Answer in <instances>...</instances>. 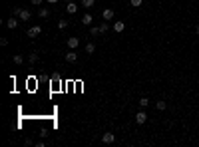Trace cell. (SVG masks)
I'll use <instances>...</instances> for the list:
<instances>
[{
    "instance_id": "obj_21",
    "label": "cell",
    "mask_w": 199,
    "mask_h": 147,
    "mask_svg": "<svg viewBox=\"0 0 199 147\" xmlns=\"http://www.w3.org/2000/svg\"><path fill=\"white\" fill-rule=\"evenodd\" d=\"M100 32H102V34H106V32H107V20L100 24Z\"/></svg>"
},
{
    "instance_id": "obj_8",
    "label": "cell",
    "mask_w": 199,
    "mask_h": 147,
    "mask_svg": "<svg viewBox=\"0 0 199 147\" xmlns=\"http://www.w3.org/2000/svg\"><path fill=\"white\" fill-rule=\"evenodd\" d=\"M102 18L107 20V22H110V20H114V10H112V8H106L104 12H102Z\"/></svg>"
},
{
    "instance_id": "obj_16",
    "label": "cell",
    "mask_w": 199,
    "mask_h": 147,
    "mask_svg": "<svg viewBox=\"0 0 199 147\" xmlns=\"http://www.w3.org/2000/svg\"><path fill=\"white\" fill-rule=\"evenodd\" d=\"M102 32H100V26H92L90 28V36H100Z\"/></svg>"
},
{
    "instance_id": "obj_15",
    "label": "cell",
    "mask_w": 199,
    "mask_h": 147,
    "mask_svg": "<svg viewBox=\"0 0 199 147\" xmlns=\"http://www.w3.org/2000/svg\"><path fill=\"white\" fill-rule=\"evenodd\" d=\"M94 4H96V0H82V6H84V8H88V10L92 8Z\"/></svg>"
},
{
    "instance_id": "obj_6",
    "label": "cell",
    "mask_w": 199,
    "mask_h": 147,
    "mask_svg": "<svg viewBox=\"0 0 199 147\" xmlns=\"http://www.w3.org/2000/svg\"><path fill=\"white\" fill-rule=\"evenodd\" d=\"M136 121H137V125H143V123L147 121V113H146V111H137Z\"/></svg>"
},
{
    "instance_id": "obj_9",
    "label": "cell",
    "mask_w": 199,
    "mask_h": 147,
    "mask_svg": "<svg viewBox=\"0 0 199 147\" xmlns=\"http://www.w3.org/2000/svg\"><path fill=\"white\" fill-rule=\"evenodd\" d=\"M76 10H78L76 2H74V0H70V2L66 4V12H68V14H76Z\"/></svg>"
},
{
    "instance_id": "obj_4",
    "label": "cell",
    "mask_w": 199,
    "mask_h": 147,
    "mask_svg": "<svg viewBox=\"0 0 199 147\" xmlns=\"http://www.w3.org/2000/svg\"><path fill=\"white\" fill-rule=\"evenodd\" d=\"M18 18H20V22H28V20L32 18L30 10H26V8H22V10H20V14H18Z\"/></svg>"
},
{
    "instance_id": "obj_12",
    "label": "cell",
    "mask_w": 199,
    "mask_h": 147,
    "mask_svg": "<svg viewBox=\"0 0 199 147\" xmlns=\"http://www.w3.org/2000/svg\"><path fill=\"white\" fill-rule=\"evenodd\" d=\"M94 20H92V14H84L82 16V24H86V26H90Z\"/></svg>"
},
{
    "instance_id": "obj_20",
    "label": "cell",
    "mask_w": 199,
    "mask_h": 147,
    "mask_svg": "<svg viewBox=\"0 0 199 147\" xmlns=\"http://www.w3.org/2000/svg\"><path fill=\"white\" fill-rule=\"evenodd\" d=\"M68 24H70L68 20H60V22H58V28H60V30H66V28H68Z\"/></svg>"
},
{
    "instance_id": "obj_11",
    "label": "cell",
    "mask_w": 199,
    "mask_h": 147,
    "mask_svg": "<svg viewBox=\"0 0 199 147\" xmlns=\"http://www.w3.org/2000/svg\"><path fill=\"white\" fill-rule=\"evenodd\" d=\"M114 30L117 32V34H122V32L126 30V24H123V22H116V24H114Z\"/></svg>"
},
{
    "instance_id": "obj_18",
    "label": "cell",
    "mask_w": 199,
    "mask_h": 147,
    "mask_svg": "<svg viewBox=\"0 0 199 147\" xmlns=\"http://www.w3.org/2000/svg\"><path fill=\"white\" fill-rule=\"evenodd\" d=\"M96 52V46L90 42V44H86V54H94Z\"/></svg>"
},
{
    "instance_id": "obj_3",
    "label": "cell",
    "mask_w": 199,
    "mask_h": 147,
    "mask_svg": "<svg viewBox=\"0 0 199 147\" xmlns=\"http://www.w3.org/2000/svg\"><path fill=\"white\" fill-rule=\"evenodd\" d=\"M40 32H42L40 26H32V28H28V32H26V34H28V38H38Z\"/></svg>"
},
{
    "instance_id": "obj_10",
    "label": "cell",
    "mask_w": 199,
    "mask_h": 147,
    "mask_svg": "<svg viewBox=\"0 0 199 147\" xmlns=\"http://www.w3.org/2000/svg\"><path fill=\"white\" fill-rule=\"evenodd\" d=\"M12 62L16 64V66H22V64H24V58L20 56V54H14V56H12Z\"/></svg>"
},
{
    "instance_id": "obj_7",
    "label": "cell",
    "mask_w": 199,
    "mask_h": 147,
    "mask_svg": "<svg viewBox=\"0 0 199 147\" xmlns=\"http://www.w3.org/2000/svg\"><path fill=\"white\" fill-rule=\"evenodd\" d=\"M102 141H104V143H107V145H110V143H114V141H116V135L107 131V133H104V135H102Z\"/></svg>"
},
{
    "instance_id": "obj_24",
    "label": "cell",
    "mask_w": 199,
    "mask_h": 147,
    "mask_svg": "<svg viewBox=\"0 0 199 147\" xmlns=\"http://www.w3.org/2000/svg\"><path fill=\"white\" fill-rule=\"evenodd\" d=\"M30 2L34 4V6H40V4H42V0H30Z\"/></svg>"
},
{
    "instance_id": "obj_1",
    "label": "cell",
    "mask_w": 199,
    "mask_h": 147,
    "mask_svg": "<svg viewBox=\"0 0 199 147\" xmlns=\"http://www.w3.org/2000/svg\"><path fill=\"white\" fill-rule=\"evenodd\" d=\"M18 24H20V18L18 16H10V18L6 20V26L10 30H14V28H18Z\"/></svg>"
},
{
    "instance_id": "obj_17",
    "label": "cell",
    "mask_w": 199,
    "mask_h": 147,
    "mask_svg": "<svg viewBox=\"0 0 199 147\" xmlns=\"http://www.w3.org/2000/svg\"><path fill=\"white\" fill-rule=\"evenodd\" d=\"M155 107H157V110H159V111H163V110H165V107H167V103H165V101H161V100H159V101H155Z\"/></svg>"
},
{
    "instance_id": "obj_14",
    "label": "cell",
    "mask_w": 199,
    "mask_h": 147,
    "mask_svg": "<svg viewBox=\"0 0 199 147\" xmlns=\"http://www.w3.org/2000/svg\"><path fill=\"white\" fill-rule=\"evenodd\" d=\"M38 16H40V18H48V16H50V10H48V8H40Z\"/></svg>"
},
{
    "instance_id": "obj_25",
    "label": "cell",
    "mask_w": 199,
    "mask_h": 147,
    "mask_svg": "<svg viewBox=\"0 0 199 147\" xmlns=\"http://www.w3.org/2000/svg\"><path fill=\"white\" fill-rule=\"evenodd\" d=\"M58 2V0H48V4H56Z\"/></svg>"
},
{
    "instance_id": "obj_2",
    "label": "cell",
    "mask_w": 199,
    "mask_h": 147,
    "mask_svg": "<svg viewBox=\"0 0 199 147\" xmlns=\"http://www.w3.org/2000/svg\"><path fill=\"white\" fill-rule=\"evenodd\" d=\"M64 58H66V62H70V64L78 62V54H76V50H70V52H66V54H64Z\"/></svg>"
},
{
    "instance_id": "obj_13",
    "label": "cell",
    "mask_w": 199,
    "mask_h": 147,
    "mask_svg": "<svg viewBox=\"0 0 199 147\" xmlns=\"http://www.w3.org/2000/svg\"><path fill=\"white\" fill-rule=\"evenodd\" d=\"M28 62H30V64H36V62H38V52H30V54H28Z\"/></svg>"
},
{
    "instance_id": "obj_23",
    "label": "cell",
    "mask_w": 199,
    "mask_h": 147,
    "mask_svg": "<svg viewBox=\"0 0 199 147\" xmlns=\"http://www.w3.org/2000/svg\"><path fill=\"white\" fill-rule=\"evenodd\" d=\"M20 10H22L20 6H14V8H12V16H18V14H20Z\"/></svg>"
},
{
    "instance_id": "obj_5",
    "label": "cell",
    "mask_w": 199,
    "mask_h": 147,
    "mask_svg": "<svg viewBox=\"0 0 199 147\" xmlns=\"http://www.w3.org/2000/svg\"><path fill=\"white\" fill-rule=\"evenodd\" d=\"M78 46H80V38H76V36L68 38V48H70V50H76Z\"/></svg>"
},
{
    "instance_id": "obj_19",
    "label": "cell",
    "mask_w": 199,
    "mask_h": 147,
    "mask_svg": "<svg viewBox=\"0 0 199 147\" xmlns=\"http://www.w3.org/2000/svg\"><path fill=\"white\" fill-rule=\"evenodd\" d=\"M147 105H149L147 97H139V107H147Z\"/></svg>"
},
{
    "instance_id": "obj_22",
    "label": "cell",
    "mask_w": 199,
    "mask_h": 147,
    "mask_svg": "<svg viewBox=\"0 0 199 147\" xmlns=\"http://www.w3.org/2000/svg\"><path fill=\"white\" fill-rule=\"evenodd\" d=\"M130 4H132V6H136V8H139L143 4V0H130Z\"/></svg>"
},
{
    "instance_id": "obj_26",
    "label": "cell",
    "mask_w": 199,
    "mask_h": 147,
    "mask_svg": "<svg viewBox=\"0 0 199 147\" xmlns=\"http://www.w3.org/2000/svg\"><path fill=\"white\" fill-rule=\"evenodd\" d=\"M197 34H199V26H197Z\"/></svg>"
}]
</instances>
